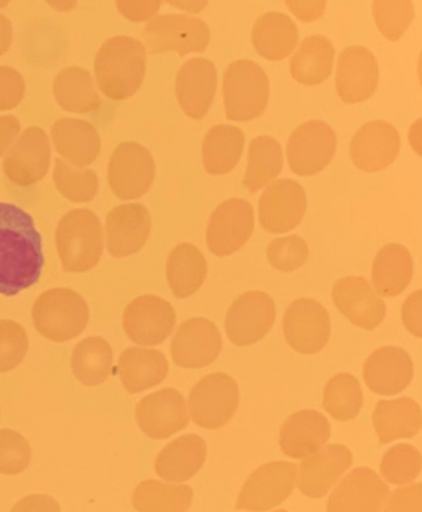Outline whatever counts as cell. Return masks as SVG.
Instances as JSON below:
<instances>
[{"mask_svg":"<svg viewBox=\"0 0 422 512\" xmlns=\"http://www.w3.org/2000/svg\"><path fill=\"white\" fill-rule=\"evenodd\" d=\"M44 268L41 234L29 213L0 203V294L14 297L38 282Z\"/></svg>","mask_w":422,"mask_h":512,"instance_id":"6da1fadb","label":"cell"},{"mask_svg":"<svg viewBox=\"0 0 422 512\" xmlns=\"http://www.w3.org/2000/svg\"><path fill=\"white\" fill-rule=\"evenodd\" d=\"M146 47L131 36L108 39L95 59L99 90L113 101H125L140 90L146 77Z\"/></svg>","mask_w":422,"mask_h":512,"instance_id":"7a4b0ae2","label":"cell"},{"mask_svg":"<svg viewBox=\"0 0 422 512\" xmlns=\"http://www.w3.org/2000/svg\"><path fill=\"white\" fill-rule=\"evenodd\" d=\"M104 230L92 210H71L60 219L56 230V248L63 270L86 273L101 261Z\"/></svg>","mask_w":422,"mask_h":512,"instance_id":"3957f363","label":"cell"},{"mask_svg":"<svg viewBox=\"0 0 422 512\" xmlns=\"http://www.w3.org/2000/svg\"><path fill=\"white\" fill-rule=\"evenodd\" d=\"M89 318L86 300L69 288L48 289L33 304L35 330L51 342H69L80 336L86 330Z\"/></svg>","mask_w":422,"mask_h":512,"instance_id":"277c9868","label":"cell"},{"mask_svg":"<svg viewBox=\"0 0 422 512\" xmlns=\"http://www.w3.org/2000/svg\"><path fill=\"white\" fill-rule=\"evenodd\" d=\"M270 99L267 74L252 60H237L223 77L226 119L249 122L264 113Z\"/></svg>","mask_w":422,"mask_h":512,"instance_id":"5b68a950","label":"cell"},{"mask_svg":"<svg viewBox=\"0 0 422 512\" xmlns=\"http://www.w3.org/2000/svg\"><path fill=\"white\" fill-rule=\"evenodd\" d=\"M143 38L150 54L176 51L180 56H185L207 50L210 29L200 18L183 14L159 15L146 24Z\"/></svg>","mask_w":422,"mask_h":512,"instance_id":"8992f818","label":"cell"},{"mask_svg":"<svg viewBox=\"0 0 422 512\" xmlns=\"http://www.w3.org/2000/svg\"><path fill=\"white\" fill-rule=\"evenodd\" d=\"M240 403L237 382L226 373H211L189 394V414L197 426L217 430L234 417Z\"/></svg>","mask_w":422,"mask_h":512,"instance_id":"52a82bcc","label":"cell"},{"mask_svg":"<svg viewBox=\"0 0 422 512\" xmlns=\"http://www.w3.org/2000/svg\"><path fill=\"white\" fill-rule=\"evenodd\" d=\"M156 165L152 153L138 143H123L108 164V185L119 200H137L152 188Z\"/></svg>","mask_w":422,"mask_h":512,"instance_id":"ba28073f","label":"cell"},{"mask_svg":"<svg viewBox=\"0 0 422 512\" xmlns=\"http://www.w3.org/2000/svg\"><path fill=\"white\" fill-rule=\"evenodd\" d=\"M337 138L333 128L321 120L298 126L288 140L289 167L297 176H315L333 161Z\"/></svg>","mask_w":422,"mask_h":512,"instance_id":"9c48e42d","label":"cell"},{"mask_svg":"<svg viewBox=\"0 0 422 512\" xmlns=\"http://www.w3.org/2000/svg\"><path fill=\"white\" fill-rule=\"evenodd\" d=\"M297 469L291 462H273L256 469L244 483L235 507L255 512L279 507L294 490Z\"/></svg>","mask_w":422,"mask_h":512,"instance_id":"30bf717a","label":"cell"},{"mask_svg":"<svg viewBox=\"0 0 422 512\" xmlns=\"http://www.w3.org/2000/svg\"><path fill=\"white\" fill-rule=\"evenodd\" d=\"M174 307L158 295H141L126 307L123 328L132 342L141 346L164 343L176 328Z\"/></svg>","mask_w":422,"mask_h":512,"instance_id":"8fae6325","label":"cell"},{"mask_svg":"<svg viewBox=\"0 0 422 512\" xmlns=\"http://www.w3.org/2000/svg\"><path fill=\"white\" fill-rule=\"evenodd\" d=\"M51 164L50 138L44 129L30 126L18 135L3 158V173L15 185L32 186L47 176Z\"/></svg>","mask_w":422,"mask_h":512,"instance_id":"7c38bea8","label":"cell"},{"mask_svg":"<svg viewBox=\"0 0 422 512\" xmlns=\"http://www.w3.org/2000/svg\"><path fill=\"white\" fill-rule=\"evenodd\" d=\"M283 331L288 345L300 354H318L331 336L327 309L312 298H298L283 316Z\"/></svg>","mask_w":422,"mask_h":512,"instance_id":"4fadbf2b","label":"cell"},{"mask_svg":"<svg viewBox=\"0 0 422 512\" xmlns=\"http://www.w3.org/2000/svg\"><path fill=\"white\" fill-rule=\"evenodd\" d=\"M274 319L276 304L270 295L259 291L246 292L226 313V334L234 345H255L270 333Z\"/></svg>","mask_w":422,"mask_h":512,"instance_id":"5bb4252c","label":"cell"},{"mask_svg":"<svg viewBox=\"0 0 422 512\" xmlns=\"http://www.w3.org/2000/svg\"><path fill=\"white\" fill-rule=\"evenodd\" d=\"M255 230V213L247 201L232 198L211 213L207 246L211 254L229 256L240 251Z\"/></svg>","mask_w":422,"mask_h":512,"instance_id":"9a60e30c","label":"cell"},{"mask_svg":"<svg viewBox=\"0 0 422 512\" xmlns=\"http://www.w3.org/2000/svg\"><path fill=\"white\" fill-rule=\"evenodd\" d=\"M307 197L303 186L282 179L268 185L259 201V222L271 234L289 233L303 221Z\"/></svg>","mask_w":422,"mask_h":512,"instance_id":"2e32d148","label":"cell"},{"mask_svg":"<svg viewBox=\"0 0 422 512\" xmlns=\"http://www.w3.org/2000/svg\"><path fill=\"white\" fill-rule=\"evenodd\" d=\"M135 418L140 429L149 438L162 441L188 427V405L179 391L174 388H164L149 394L138 403Z\"/></svg>","mask_w":422,"mask_h":512,"instance_id":"e0dca14e","label":"cell"},{"mask_svg":"<svg viewBox=\"0 0 422 512\" xmlns=\"http://www.w3.org/2000/svg\"><path fill=\"white\" fill-rule=\"evenodd\" d=\"M152 233V218L143 204H123L108 213L105 245L113 258L140 252Z\"/></svg>","mask_w":422,"mask_h":512,"instance_id":"ac0fdd59","label":"cell"},{"mask_svg":"<svg viewBox=\"0 0 422 512\" xmlns=\"http://www.w3.org/2000/svg\"><path fill=\"white\" fill-rule=\"evenodd\" d=\"M222 349V337L214 322L192 318L177 328L171 342L174 363L183 369H203L210 366Z\"/></svg>","mask_w":422,"mask_h":512,"instance_id":"d6986e66","label":"cell"},{"mask_svg":"<svg viewBox=\"0 0 422 512\" xmlns=\"http://www.w3.org/2000/svg\"><path fill=\"white\" fill-rule=\"evenodd\" d=\"M333 300L343 316L364 330H375L387 315V306L381 295L364 277L349 276L337 280Z\"/></svg>","mask_w":422,"mask_h":512,"instance_id":"ffe728a7","label":"cell"},{"mask_svg":"<svg viewBox=\"0 0 422 512\" xmlns=\"http://www.w3.org/2000/svg\"><path fill=\"white\" fill-rule=\"evenodd\" d=\"M400 147L399 131L391 123L375 120L366 123L352 138L351 158L364 173H378L396 161Z\"/></svg>","mask_w":422,"mask_h":512,"instance_id":"44dd1931","label":"cell"},{"mask_svg":"<svg viewBox=\"0 0 422 512\" xmlns=\"http://www.w3.org/2000/svg\"><path fill=\"white\" fill-rule=\"evenodd\" d=\"M379 83V65L372 51L348 47L337 63L336 89L346 104H358L375 95Z\"/></svg>","mask_w":422,"mask_h":512,"instance_id":"7402d4cb","label":"cell"},{"mask_svg":"<svg viewBox=\"0 0 422 512\" xmlns=\"http://www.w3.org/2000/svg\"><path fill=\"white\" fill-rule=\"evenodd\" d=\"M390 489L369 468L354 469L328 499L327 512H381Z\"/></svg>","mask_w":422,"mask_h":512,"instance_id":"603a6c76","label":"cell"},{"mask_svg":"<svg viewBox=\"0 0 422 512\" xmlns=\"http://www.w3.org/2000/svg\"><path fill=\"white\" fill-rule=\"evenodd\" d=\"M354 463L349 448L328 445L324 450L306 457L297 469L298 490L307 498H324Z\"/></svg>","mask_w":422,"mask_h":512,"instance_id":"cb8c5ba5","label":"cell"},{"mask_svg":"<svg viewBox=\"0 0 422 512\" xmlns=\"http://www.w3.org/2000/svg\"><path fill=\"white\" fill-rule=\"evenodd\" d=\"M364 381L379 396H396L414 378V363L405 349L384 346L376 349L364 364Z\"/></svg>","mask_w":422,"mask_h":512,"instance_id":"d4e9b609","label":"cell"},{"mask_svg":"<svg viewBox=\"0 0 422 512\" xmlns=\"http://www.w3.org/2000/svg\"><path fill=\"white\" fill-rule=\"evenodd\" d=\"M216 89V66L209 59L188 60L177 74V99L191 119L201 120L209 114Z\"/></svg>","mask_w":422,"mask_h":512,"instance_id":"484cf974","label":"cell"},{"mask_svg":"<svg viewBox=\"0 0 422 512\" xmlns=\"http://www.w3.org/2000/svg\"><path fill=\"white\" fill-rule=\"evenodd\" d=\"M331 436V426L318 411L291 415L280 430V448L291 459L304 460L322 450Z\"/></svg>","mask_w":422,"mask_h":512,"instance_id":"4316f807","label":"cell"},{"mask_svg":"<svg viewBox=\"0 0 422 512\" xmlns=\"http://www.w3.org/2000/svg\"><path fill=\"white\" fill-rule=\"evenodd\" d=\"M54 149L63 161L75 168L92 165L101 153V137L92 123L60 119L51 128Z\"/></svg>","mask_w":422,"mask_h":512,"instance_id":"83f0119b","label":"cell"},{"mask_svg":"<svg viewBox=\"0 0 422 512\" xmlns=\"http://www.w3.org/2000/svg\"><path fill=\"white\" fill-rule=\"evenodd\" d=\"M207 459V444L201 436H180L170 442L156 459V474L170 483H185L203 468Z\"/></svg>","mask_w":422,"mask_h":512,"instance_id":"f1b7e54d","label":"cell"},{"mask_svg":"<svg viewBox=\"0 0 422 512\" xmlns=\"http://www.w3.org/2000/svg\"><path fill=\"white\" fill-rule=\"evenodd\" d=\"M168 361L156 349L128 348L117 364L120 381L128 393L138 394L162 384L168 376Z\"/></svg>","mask_w":422,"mask_h":512,"instance_id":"f546056e","label":"cell"},{"mask_svg":"<svg viewBox=\"0 0 422 512\" xmlns=\"http://www.w3.org/2000/svg\"><path fill=\"white\" fill-rule=\"evenodd\" d=\"M300 33L291 17L282 12H267L256 20L252 42L256 53L277 62L286 59L297 47Z\"/></svg>","mask_w":422,"mask_h":512,"instance_id":"4dcf8cb0","label":"cell"},{"mask_svg":"<svg viewBox=\"0 0 422 512\" xmlns=\"http://www.w3.org/2000/svg\"><path fill=\"white\" fill-rule=\"evenodd\" d=\"M373 426L381 444L414 438L421 430L420 405L409 397L381 400L373 412Z\"/></svg>","mask_w":422,"mask_h":512,"instance_id":"1f68e13d","label":"cell"},{"mask_svg":"<svg viewBox=\"0 0 422 512\" xmlns=\"http://www.w3.org/2000/svg\"><path fill=\"white\" fill-rule=\"evenodd\" d=\"M414 276V261L408 249L402 245H387L376 255L373 262L372 280L375 291L382 297L402 294Z\"/></svg>","mask_w":422,"mask_h":512,"instance_id":"d6a6232c","label":"cell"},{"mask_svg":"<svg viewBox=\"0 0 422 512\" xmlns=\"http://www.w3.org/2000/svg\"><path fill=\"white\" fill-rule=\"evenodd\" d=\"M334 47L330 39L313 35L301 42L291 59V75L304 86H318L330 78L334 65Z\"/></svg>","mask_w":422,"mask_h":512,"instance_id":"836d02e7","label":"cell"},{"mask_svg":"<svg viewBox=\"0 0 422 512\" xmlns=\"http://www.w3.org/2000/svg\"><path fill=\"white\" fill-rule=\"evenodd\" d=\"M206 258L191 243L173 249L167 261V280L177 298H188L200 291L207 277Z\"/></svg>","mask_w":422,"mask_h":512,"instance_id":"e575fe53","label":"cell"},{"mask_svg":"<svg viewBox=\"0 0 422 512\" xmlns=\"http://www.w3.org/2000/svg\"><path fill=\"white\" fill-rule=\"evenodd\" d=\"M57 104L69 113L87 114L101 107L92 75L80 66H69L57 74L53 86Z\"/></svg>","mask_w":422,"mask_h":512,"instance_id":"d590c367","label":"cell"},{"mask_svg":"<svg viewBox=\"0 0 422 512\" xmlns=\"http://www.w3.org/2000/svg\"><path fill=\"white\" fill-rule=\"evenodd\" d=\"M244 141V132L237 126L211 128L203 143V162L207 173L211 176L231 173L243 155Z\"/></svg>","mask_w":422,"mask_h":512,"instance_id":"8d00e7d4","label":"cell"},{"mask_svg":"<svg viewBox=\"0 0 422 512\" xmlns=\"http://www.w3.org/2000/svg\"><path fill=\"white\" fill-rule=\"evenodd\" d=\"M72 372L86 387H98L107 381L113 370V351L104 337L81 340L72 352Z\"/></svg>","mask_w":422,"mask_h":512,"instance_id":"74e56055","label":"cell"},{"mask_svg":"<svg viewBox=\"0 0 422 512\" xmlns=\"http://www.w3.org/2000/svg\"><path fill=\"white\" fill-rule=\"evenodd\" d=\"M194 501L189 486H173L147 480L138 484L132 495V507L138 512H186Z\"/></svg>","mask_w":422,"mask_h":512,"instance_id":"f35d334b","label":"cell"},{"mask_svg":"<svg viewBox=\"0 0 422 512\" xmlns=\"http://www.w3.org/2000/svg\"><path fill=\"white\" fill-rule=\"evenodd\" d=\"M244 186L247 191H261L270 185L283 168V153L279 141L271 137H256L249 146Z\"/></svg>","mask_w":422,"mask_h":512,"instance_id":"ab89813d","label":"cell"},{"mask_svg":"<svg viewBox=\"0 0 422 512\" xmlns=\"http://www.w3.org/2000/svg\"><path fill=\"white\" fill-rule=\"evenodd\" d=\"M364 396L360 382L349 373L334 376L324 390V409L337 421L357 418L363 408Z\"/></svg>","mask_w":422,"mask_h":512,"instance_id":"60d3db41","label":"cell"},{"mask_svg":"<svg viewBox=\"0 0 422 512\" xmlns=\"http://www.w3.org/2000/svg\"><path fill=\"white\" fill-rule=\"evenodd\" d=\"M53 180L57 191L72 203H89L98 194L99 180L95 171H80L62 158L56 159Z\"/></svg>","mask_w":422,"mask_h":512,"instance_id":"b9f144b4","label":"cell"},{"mask_svg":"<svg viewBox=\"0 0 422 512\" xmlns=\"http://www.w3.org/2000/svg\"><path fill=\"white\" fill-rule=\"evenodd\" d=\"M373 17L382 35L396 42L415 18L412 0H373Z\"/></svg>","mask_w":422,"mask_h":512,"instance_id":"7bdbcfd3","label":"cell"},{"mask_svg":"<svg viewBox=\"0 0 422 512\" xmlns=\"http://www.w3.org/2000/svg\"><path fill=\"white\" fill-rule=\"evenodd\" d=\"M381 474L388 483L405 486L421 474V454L417 448L399 444L382 457Z\"/></svg>","mask_w":422,"mask_h":512,"instance_id":"ee69618b","label":"cell"},{"mask_svg":"<svg viewBox=\"0 0 422 512\" xmlns=\"http://www.w3.org/2000/svg\"><path fill=\"white\" fill-rule=\"evenodd\" d=\"M32 448L15 430H0V474L17 475L29 468Z\"/></svg>","mask_w":422,"mask_h":512,"instance_id":"f6af8a7d","label":"cell"},{"mask_svg":"<svg viewBox=\"0 0 422 512\" xmlns=\"http://www.w3.org/2000/svg\"><path fill=\"white\" fill-rule=\"evenodd\" d=\"M27 351L29 339L24 328L15 321H0V373L20 366Z\"/></svg>","mask_w":422,"mask_h":512,"instance_id":"bcb514c9","label":"cell"},{"mask_svg":"<svg viewBox=\"0 0 422 512\" xmlns=\"http://www.w3.org/2000/svg\"><path fill=\"white\" fill-rule=\"evenodd\" d=\"M267 256L274 268L289 273L306 264L309 258V246L300 236L282 237L271 242L267 249Z\"/></svg>","mask_w":422,"mask_h":512,"instance_id":"7dc6e473","label":"cell"},{"mask_svg":"<svg viewBox=\"0 0 422 512\" xmlns=\"http://www.w3.org/2000/svg\"><path fill=\"white\" fill-rule=\"evenodd\" d=\"M23 77L11 66H0V111L18 107L24 98Z\"/></svg>","mask_w":422,"mask_h":512,"instance_id":"c3c4849f","label":"cell"},{"mask_svg":"<svg viewBox=\"0 0 422 512\" xmlns=\"http://www.w3.org/2000/svg\"><path fill=\"white\" fill-rule=\"evenodd\" d=\"M116 5L126 20L143 23L158 14L162 0H116Z\"/></svg>","mask_w":422,"mask_h":512,"instance_id":"681fc988","label":"cell"},{"mask_svg":"<svg viewBox=\"0 0 422 512\" xmlns=\"http://www.w3.org/2000/svg\"><path fill=\"white\" fill-rule=\"evenodd\" d=\"M382 512H421V484L394 490Z\"/></svg>","mask_w":422,"mask_h":512,"instance_id":"f907efd6","label":"cell"},{"mask_svg":"<svg viewBox=\"0 0 422 512\" xmlns=\"http://www.w3.org/2000/svg\"><path fill=\"white\" fill-rule=\"evenodd\" d=\"M292 14L303 21V23H313L324 15L327 0H285Z\"/></svg>","mask_w":422,"mask_h":512,"instance_id":"816d5d0a","label":"cell"},{"mask_svg":"<svg viewBox=\"0 0 422 512\" xmlns=\"http://www.w3.org/2000/svg\"><path fill=\"white\" fill-rule=\"evenodd\" d=\"M9 512H62V510L53 496L30 495L17 502Z\"/></svg>","mask_w":422,"mask_h":512,"instance_id":"f5cc1de1","label":"cell"},{"mask_svg":"<svg viewBox=\"0 0 422 512\" xmlns=\"http://www.w3.org/2000/svg\"><path fill=\"white\" fill-rule=\"evenodd\" d=\"M403 322L415 336H421V291L409 295L403 306Z\"/></svg>","mask_w":422,"mask_h":512,"instance_id":"db71d44e","label":"cell"},{"mask_svg":"<svg viewBox=\"0 0 422 512\" xmlns=\"http://www.w3.org/2000/svg\"><path fill=\"white\" fill-rule=\"evenodd\" d=\"M20 129V122L14 116H0V158L17 140Z\"/></svg>","mask_w":422,"mask_h":512,"instance_id":"11a10c76","label":"cell"},{"mask_svg":"<svg viewBox=\"0 0 422 512\" xmlns=\"http://www.w3.org/2000/svg\"><path fill=\"white\" fill-rule=\"evenodd\" d=\"M165 2L173 5L174 8L189 12V14H198L209 5V0H165Z\"/></svg>","mask_w":422,"mask_h":512,"instance_id":"9f6ffc18","label":"cell"},{"mask_svg":"<svg viewBox=\"0 0 422 512\" xmlns=\"http://www.w3.org/2000/svg\"><path fill=\"white\" fill-rule=\"evenodd\" d=\"M12 44V26L8 17L0 14V56L6 53Z\"/></svg>","mask_w":422,"mask_h":512,"instance_id":"6f0895ef","label":"cell"},{"mask_svg":"<svg viewBox=\"0 0 422 512\" xmlns=\"http://www.w3.org/2000/svg\"><path fill=\"white\" fill-rule=\"evenodd\" d=\"M51 8L60 12H69L77 6L78 0H45Z\"/></svg>","mask_w":422,"mask_h":512,"instance_id":"680465c9","label":"cell"},{"mask_svg":"<svg viewBox=\"0 0 422 512\" xmlns=\"http://www.w3.org/2000/svg\"><path fill=\"white\" fill-rule=\"evenodd\" d=\"M9 2H11V0H0V9L5 8V6H8Z\"/></svg>","mask_w":422,"mask_h":512,"instance_id":"91938a15","label":"cell"},{"mask_svg":"<svg viewBox=\"0 0 422 512\" xmlns=\"http://www.w3.org/2000/svg\"><path fill=\"white\" fill-rule=\"evenodd\" d=\"M274 512H288V511H285V510H279V511H274Z\"/></svg>","mask_w":422,"mask_h":512,"instance_id":"94428289","label":"cell"}]
</instances>
